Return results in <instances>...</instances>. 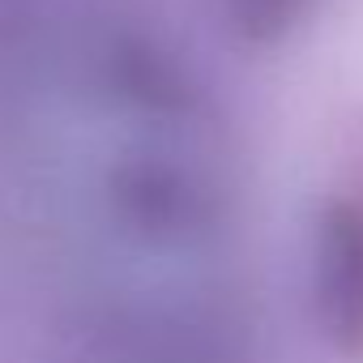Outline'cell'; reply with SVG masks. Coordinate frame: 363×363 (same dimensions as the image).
Listing matches in <instances>:
<instances>
[{
	"label": "cell",
	"mask_w": 363,
	"mask_h": 363,
	"mask_svg": "<svg viewBox=\"0 0 363 363\" xmlns=\"http://www.w3.org/2000/svg\"><path fill=\"white\" fill-rule=\"evenodd\" d=\"M0 154L90 346L235 350L240 214L218 120L154 35L56 18L0 77Z\"/></svg>",
	"instance_id": "obj_1"
},
{
	"label": "cell",
	"mask_w": 363,
	"mask_h": 363,
	"mask_svg": "<svg viewBox=\"0 0 363 363\" xmlns=\"http://www.w3.org/2000/svg\"><path fill=\"white\" fill-rule=\"evenodd\" d=\"M86 363H235V350H171V346H90Z\"/></svg>",
	"instance_id": "obj_2"
},
{
	"label": "cell",
	"mask_w": 363,
	"mask_h": 363,
	"mask_svg": "<svg viewBox=\"0 0 363 363\" xmlns=\"http://www.w3.org/2000/svg\"><path fill=\"white\" fill-rule=\"evenodd\" d=\"M299 9V0H235V13L257 26V30H274L278 22H286Z\"/></svg>",
	"instance_id": "obj_3"
}]
</instances>
